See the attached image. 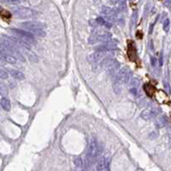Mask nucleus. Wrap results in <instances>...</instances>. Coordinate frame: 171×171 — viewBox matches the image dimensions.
Returning a JSON list of instances; mask_svg holds the SVG:
<instances>
[{"instance_id":"nucleus-1","label":"nucleus","mask_w":171,"mask_h":171,"mask_svg":"<svg viewBox=\"0 0 171 171\" xmlns=\"http://www.w3.org/2000/svg\"><path fill=\"white\" fill-rule=\"evenodd\" d=\"M130 76H131V71L128 69V68L125 67L118 70L116 75L113 77V90L115 93L116 94L121 93L122 86L129 81Z\"/></svg>"},{"instance_id":"nucleus-2","label":"nucleus","mask_w":171,"mask_h":171,"mask_svg":"<svg viewBox=\"0 0 171 171\" xmlns=\"http://www.w3.org/2000/svg\"><path fill=\"white\" fill-rule=\"evenodd\" d=\"M112 38L111 33L102 29V28H94L92 31V34L88 39V43L91 45L96 43H104L108 40H110Z\"/></svg>"},{"instance_id":"nucleus-3","label":"nucleus","mask_w":171,"mask_h":171,"mask_svg":"<svg viewBox=\"0 0 171 171\" xmlns=\"http://www.w3.org/2000/svg\"><path fill=\"white\" fill-rule=\"evenodd\" d=\"M101 153V147L97 144V140L95 139H92L90 143L88 144V147L86 150V160L87 164H91L94 159H96Z\"/></svg>"},{"instance_id":"nucleus-4","label":"nucleus","mask_w":171,"mask_h":171,"mask_svg":"<svg viewBox=\"0 0 171 171\" xmlns=\"http://www.w3.org/2000/svg\"><path fill=\"white\" fill-rule=\"evenodd\" d=\"M9 31L15 34V37L17 39H21L22 41L31 45H35L36 44V40L34 39V36L30 33L29 32L23 30V29H19V28H10Z\"/></svg>"},{"instance_id":"nucleus-5","label":"nucleus","mask_w":171,"mask_h":171,"mask_svg":"<svg viewBox=\"0 0 171 171\" xmlns=\"http://www.w3.org/2000/svg\"><path fill=\"white\" fill-rule=\"evenodd\" d=\"M101 68L104 69L109 75H111L114 77L116 75V74L118 72V69H120V63L117 60L111 57V58L106 59L102 63Z\"/></svg>"},{"instance_id":"nucleus-6","label":"nucleus","mask_w":171,"mask_h":171,"mask_svg":"<svg viewBox=\"0 0 171 171\" xmlns=\"http://www.w3.org/2000/svg\"><path fill=\"white\" fill-rule=\"evenodd\" d=\"M101 14L106 21L112 24L113 22H115L116 21L118 12L113 8H110L108 6H103L101 9Z\"/></svg>"},{"instance_id":"nucleus-7","label":"nucleus","mask_w":171,"mask_h":171,"mask_svg":"<svg viewBox=\"0 0 171 171\" xmlns=\"http://www.w3.org/2000/svg\"><path fill=\"white\" fill-rule=\"evenodd\" d=\"M118 47V40L116 39H110L101 45L95 47V52H110L117 49Z\"/></svg>"},{"instance_id":"nucleus-8","label":"nucleus","mask_w":171,"mask_h":171,"mask_svg":"<svg viewBox=\"0 0 171 171\" xmlns=\"http://www.w3.org/2000/svg\"><path fill=\"white\" fill-rule=\"evenodd\" d=\"M13 14L15 17L20 19H29L35 15V12L27 7H19L14 9Z\"/></svg>"},{"instance_id":"nucleus-9","label":"nucleus","mask_w":171,"mask_h":171,"mask_svg":"<svg viewBox=\"0 0 171 171\" xmlns=\"http://www.w3.org/2000/svg\"><path fill=\"white\" fill-rule=\"evenodd\" d=\"M0 60L1 61H5L10 64H15L16 63L17 59L11 56L6 50V48L4 47V45L0 42Z\"/></svg>"},{"instance_id":"nucleus-10","label":"nucleus","mask_w":171,"mask_h":171,"mask_svg":"<svg viewBox=\"0 0 171 171\" xmlns=\"http://www.w3.org/2000/svg\"><path fill=\"white\" fill-rule=\"evenodd\" d=\"M160 113H161V109L155 107V108L145 110L144 111H142L140 116L145 120H150L154 117H157Z\"/></svg>"},{"instance_id":"nucleus-11","label":"nucleus","mask_w":171,"mask_h":171,"mask_svg":"<svg viewBox=\"0 0 171 171\" xmlns=\"http://www.w3.org/2000/svg\"><path fill=\"white\" fill-rule=\"evenodd\" d=\"M20 26L26 30L27 29H33V28H40L44 29L45 27V25L42 22L37 21H24L20 24Z\"/></svg>"},{"instance_id":"nucleus-12","label":"nucleus","mask_w":171,"mask_h":171,"mask_svg":"<svg viewBox=\"0 0 171 171\" xmlns=\"http://www.w3.org/2000/svg\"><path fill=\"white\" fill-rule=\"evenodd\" d=\"M23 51V53L27 57V58H28V60H29L30 62H32V63H38V62H39V57H38L33 51H32L31 50L21 49V50H20V51Z\"/></svg>"},{"instance_id":"nucleus-13","label":"nucleus","mask_w":171,"mask_h":171,"mask_svg":"<svg viewBox=\"0 0 171 171\" xmlns=\"http://www.w3.org/2000/svg\"><path fill=\"white\" fill-rule=\"evenodd\" d=\"M128 57L131 61H135L136 59V49L134 46V42H132V40L128 43Z\"/></svg>"},{"instance_id":"nucleus-14","label":"nucleus","mask_w":171,"mask_h":171,"mask_svg":"<svg viewBox=\"0 0 171 171\" xmlns=\"http://www.w3.org/2000/svg\"><path fill=\"white\" fill-rule=\"evenodd\" d=\"M167 122H168V119H167V116L165 115L158 116L156 121H155V126L158 128H162L167 124Z\"/></svg>"},{"instance_id":"nucleus-15","label":"nucleus","mask_w":171,"mask_h":171,"mask_svg":"<svg viewBox=\"0 0 171 171\" xmlns=\"http://www.w3.org/2000/svg\"><path fill=\"white\" fill-rule=\"evenodd\" d=\"M27 32H29L30 33H32L33 36H37V37H40L43 38L46 35V33L44 29H40V28H33V29H27Z\"/></svg>"},{"instance_id":"nucleus-16","label":"nucleus","mask_w":171,"mask_h":171,"mask_svg":"<svg viewBox=\"0 0 171 171\" xmlns=\"http://www.w3.org/2000/svg\"><path fill=\"white\" fill-rule=\"evenodd\" d=\"M9 73L10 75H12V77H14L15 79L16 80H19V81H22L24 80L25 78V75L22 72L19 71V70H16V69H10L9 70Z\"/></svg>"},{"instance_id":"nucleus-17","label":"nucleus","mask_w":171,"mask_h":171,"mask_svg":"<svg viewBox=\"0 0 171 171\" xmlns=\"http://www.w3.org/2000/svg\"><path fill=\"white\" fill-rule=\"evenodd\" d=\"M94 21H95V22H96L97 25L103 26V27H107V28H110V27H112V24H110V23H109L108 21H106L103 17H98V18H97V19L94 20Z\"/></svg>"},{"instance_id":"nucleus-18","label":"nucleus","mask_w":171,"mask_h":171,"mask_svg":"<svg viewBox=\"0 0 171 171\" xmlns=\"http://www.w3.org/2000/svg\"><path fill=\"white\" fill-rule=\"evenodd\" d=\"M0 104L2 106V108L5 110V111H9L11 105H10V102L8 98H3L0 101Z\"/></svg>"},{"instance_id":"nucleus-19","label":"nucleus","mask_w":171,"mask_h":171,"mask_svg":"<svg viewBox=\"0 0 171 171\" xmlns=\"http://www.w3.org/2000/svg\"><path fill=\"white\" fill-rule=\"evenodd\" d=\"M144 90L146 92V93L149 96L152 97L153 95V93L155 92V88L153 86H152L151 84H145L144 86Z\"/></svg>"},{"instance_id":"nucleus-20","label":"nucleus","mask_w":171,"mask_h":171,"mask_svg":"<svg viewBox=\"0 0 171 171\" xmlns=\"http://www.w3.org/2000/svg\"><path fill=\"white\" fill-rule=\"evenodd\" d=\"M0 94L3 96V98H5V96L8 95V87L5 84L2 82H0Z\"/></svg>"},{"instance_id":"nucleus-21","label":"nucleus","mask_w":171,"mask_h":171,"mask_svg":"<svg viewBox=\"0 0 171 171\" xmlns=\"http://www.w3.org/2000/svg\"><path fill=\"white\" fill-rule=\"evenodd\" d=\"M140 84V81L137 78H134L130 81V86L133 87V88H137Z\"/></svg>"},{"instance_id":"nucleus-22","label":"nucleus","mask_w":171,"mask_h":171,"mask_svg":"<svg viewBox=\"0 0 171 171\" xmlns=\"http://www.w3.org/2000/svg\"><path fill=\"white\" fill-rule=\"evenodd\" d=\"M0 17L3 18V20H8L10 17V14L8 11H6V10H3V9H0Z\"/></svg>"},{"instance_id":"nucleus-23","label":"nucleus","mask_w":171,"mask_h":171,"mask_svg":"<svg viewBox=\"0 0 171 171\" xmlns=\"http://www.w3.org/2000/svg\"><path fill=\"white\" fill-rule=\"evenodd\" d=\"M170 22L169 19H165L164 21V30L168 33L170 31Z\"/></svg>"},{"instance_id":"nucleus-24","label":"nucleus","mask_w":171,"mask_h":171,"mask_svg":"<svg viewBox=\"0 0 171 171\" xmlns=\"http://www.w3.org/2000/svg\"><path fill=\"white\" fill-rule=\"evenodd\" d=\"M8 77H9L8 73H7L5 70L0 69V79H2V80H6V79H8Z\"/></svg>"},{"instance_id":"nucleus-25","label":"nucleus","mask_w":171,"mask_h":171,"mask_svg":"<svg viewBox=\"0 0 171 171\" xmlns=\"http://www.w3.org/2000/svg\"><path fill=\"white\" fill-rule=\"evenodd\" d=\"M74 162H75V164L76 166H78V167H80V166L82 165V160H81V158H76L75 159Z\"/></svg>"},{"instance_id":"nucleus-26","label":"nucleus","mask_w":171,"mask_h":171,"mask_svg":"<svg viewBox=\"0 0 171 171\" xmlns=\"http://www.w3.org/2000/svg\"><path fill=\"white\" fill-rule=\"evenodd\" d=\"M137 16H138V15H137V12L136 11H134V14H133V15H132V23L134 24V22H135V21L137 20Z\"/></svg>"},{"instance_id":"nucleus-27","label":"nucleus","mask_w":171,"mask_h":171,"mask_svg":"<svg viewBox=\"0 0 171 171\" xmlns=\"http://www.w3.org/2000/svg\"><path fill=\"white\" fill-rule=\"evenodd\" d=\"M3 3H11V4H18V3H20L21 2H20V1H3Z\"/></svg>"},{"instance_id":"nucleus-28","label":"nucleus","mask_w":171,"mask_h":171,"mask_svg":"<svg viewBox=\"0 0 171 171\" xmlns=\"http://www.w3.org/2000/svg\"><path fill=\"white\" fill-rule=\"evenodd\" d=\"M151 59H152V64L154 66V65H155V63H156V62H157V60H156V58H155V57H152V58H151Z\"/></svg>"},{"instance_id":"nucleus-29","label":"nucleus","mask_w":171,"mask_h":171,"mask_svg":"<svg viewBox=\"0 0 171 171\" xmlns=\"http://www.w3.org/2000/svg\"><path fill=\"white\" fill-rule=\"evenodd\" d=\"M3 61L0 60V65H3Z\"/></svg>"}]
</instances>
